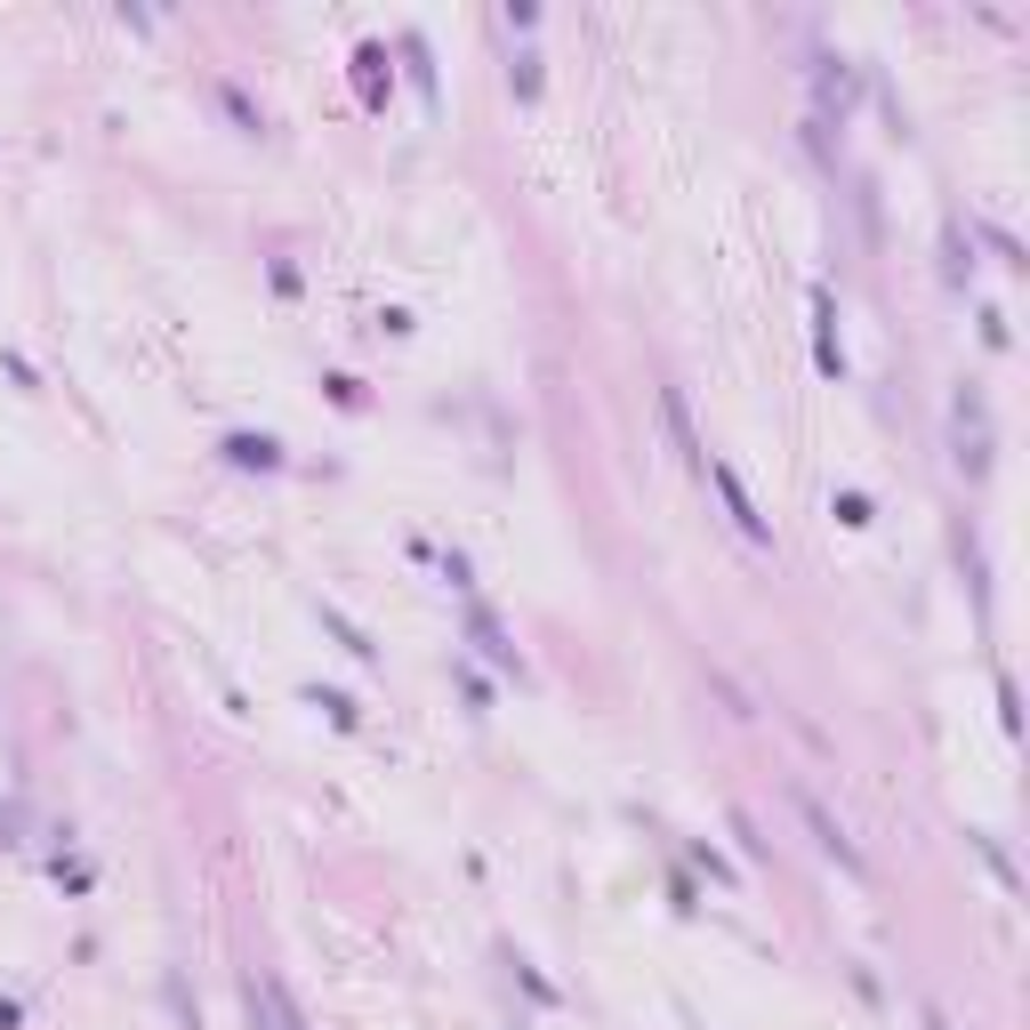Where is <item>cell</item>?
<instances>
[{
  "mask_svg": "<svg viewBox=\"0 0 1030 1030\" xmlns=\"http://www.w3.org/2000/svg\"><path fill=\"white\" fill-rule=\"evenodd\" d=\"M951 459H958V476H966V483L991 476V403H982V387H974V379H966L958 395H951Z\"/></svg>",
  "mask_w": 1030,
  "mask_h": 1030,
  "instance_id": "1",
  "label": "cell"
},
{
  "mask_svg": "<svg viewBox=\"0 0 1030 1030\" xmlns=\"http://www.w3.org/2000/svg\"><path fill=\"white\" fill-rule=\"evenodd\" d=\"M789 806H797V821H806V830H813V846L830 854V861H837V870H846V878H861V870H870V861H861V846L846 837V821H837L830 806H821V797L806 789V781H789Z\"/></svg>",
  "mask_w": 1030,
  "mask_h": 1030,
  "instance_id": "2",
  "label": "cell"
},
{
  "mask_svg": "<svg viewBox=\"0 0 1030 1030\" xmlns=\"http://www.w3.org/2000/svg\"><path fill=\"white\" fill-rule=\"evenodd\" d=\"M700 483L716 491V507H725V524L740 531V540H749V548H773V524H765V515H757V500H749V483H740V476H733L725 459H709V476H700Z\"/></svg>",
  "mask_w": 1030,
  "mask_h": 1030,
  "instance_id": "3",
  "label": "cell"
},
{
  "mask_svg": "<svg viewBox=\"0 0 1030 1030\" xmlns=\"http://www.w3.org/2000/svg\"><path fill=\"white\" fill-rule=\"evenodd\" d=\"M242 998H250V1030H306L291 991H282V974H250V982H242Z\"/></svg>",
  "mask_w": 1030,
  "mask_h": 1030,
  "instance_id": "4",
  "label": "cell"
},
{
  "mask_svg": "<svg viewBox=\"0 0 1030 1030\" xmlns=\"http://www.w3.org/2000/svg\"><path fill=\"white\" fill-rule=\"evenodd\" d=\"M467 645H476V652H483V661H491V669H507V676H524V652H515V645H507V628H500V612H491V604H467Z\"/></svg>",
  "mask_w": 1030,
  "mask_h": 1030,
  "instance_id": "5",
  "label": "cell"
},
{
  "mask_svg": "<svg viewBox=\"0 0 1030 1030\" xmlns=\"http://www.w3.org/2000/svg\"><path fill=\"white\" fill-rule=\"evenodd\" d=\"M661 427H669L676 459H685L692 476H709V451H700V436H692V410H685V387H661Z\"/></svg>",
  "mask_w": 1030,
  "mask_h": 1030,
  "instance_id": "6",
  "label": "cell"
},
{
  "mask_svg": "<svg viewBox=\"0 0 1030 1030\" xmlns=\"http://www.w3.org/2000/svg\"><path fill=\"white\" fill-rule=\"evenodd\" d=\"M813 363L821 379H846V346H837V298L813 282Z\"/></svg>",
  "mask_w": 1030,
  "mask_h": 1030,
  "instance_id": "7",
  "label": "cell"
},
{
  "mask_svg": "<svg viewBox=\"0 0 1030 1030\" xmlns=\"http://www.w3.org/2000/svg\"><path fill=\"white\" fill-rule=\"evenodd\" d=\"M387 89H395V65H387V40H363L355 49V97L370 113H387Z\"/></svg>",
  "mask_w": 1030,
  "mask_h": 1030,
  "instance_id": "8",
  "label": "cell"
},
{
  "mask_svg": "<svg viewBox=\"0 0 1030 1030\" xmlns=\"http://www.w3.org/2000/svg\"><path fill=\"white\" fill-rule=\"evenodd\" d=\"M218 451H225V467H250V476H274V467H282V443L258 436V427H234Z\"/></svg>",
  "mask_w": 1030,
  "mask_h": 1030,
  "instance_id": "9",
  "label": "cell"
},
{
  "mask_svg": "<svg viewBox=\"0 0 1030 1030\" xmlns=\"http://www.w3.org/2000/svg\"><path fill=\"white\" fill-rule=\"evenodd\" d=\"M395 57H403V73H410V89H419V106H427V113H436V106H443V97H436V65H427V40H419V33H403V40H395Z\"/></svg>",
  "mask_w": 1030,
  "mask_h": 1030,
  "instance_id": "10",
  "label": "cell"
},
{
  "mask_svg": "<svg viewBox=\"0 0 1030 1030\" xmlns=\"http://www.w3.org/2000/svg\"><path fill=\"white\" fill-rule=\"evenodd\" d=\"M942 282H951V291H966V282H974V242H966L958 218L942 225Z\"/></svg>",
  "mask_w": 1030,
  "mask_h": 1030,
  "instance_id": "11",
  "label": "cell"
},
{
  "mask_svg": "<svg viewBox=\"0 0 1030 1030\" xmlns=\"http://www.w3.org/2000/svg\"><path fill=\"white\" fill-rule=\"evenodd\" d=\"M218 106H225V121H234L242 137H258V130H266V106H258L250 89H242V81H218Z\"/></svg>",
  "mask_w": 1030,
  "mask_h": 1030,
  "instance_id": "12",
  "label": "cell"
},
{
  "mask_svg": "<svg viewBox=\"0 0 1030 1030\" xmlns=\"http://www.w3.org/2000/svg\"><path fill=\"white\" fill-rule=\"evenodd\" d=\"M298 700H306V709H322L339 733H363V709H355L346 692H331V685H298Z\"/></svg>",
  "mask_w": 1030,
  "mask_h": 1030,
  "instance_id": "13",
  "label": "cell"
},
{
  "mask_svg": "<svg viewBox=\"0 0 1030 1030\" xmlns=\"http://www.w3.org/2000/svg\"><path fill=\"white\" fill-rule=\"evenodd\" d=\"M315 621H322V628H331V636H339V645H346V652H355V661H379V645H370V636H363L355 621H346V612H339V604H315Z\"/></svg>",
  "mask_w": 1030,
  "mask_h": 1030,
  "instance_id": "14",
  "label": "cell"
},
{
  "mask_svg": "<svg viewBox=\"0 0 1030 1030\" xmlns=\"http://www.w3.org/2000/svg\"><path fill=\"white\" fill-rule=\"evenodd\" d=\"M507 966H515V982H524V991L540 998V1006H564V991H555V982H548V974H540L531 958H507Z\"/></svg>",
  "mask_w": 1030,
  "mask_h": 1030,
  "instance_id": "15",
  "label": "cell"
},
{
  "mask_svg": "<svg viewBox=\"0 0 1030 1030\" xmlns=\"http://www.w3.org/2000/svg\"><path fill=\"white\" fill-rule=\"evenodd\" d=\"M322 395H331L339 410H363L370 395H363V379H346V370H322Z\"/></svg>",
  "mask_w": 1030,
  "mask_h": 1030,
  "instance_id": "16",
  "label": "cell"
},
{
  "mask_svg": "<svg viewBox=\"0 0 1030 1030\" xmlns=\"http://www.w3.org/2000/svg\"><path fill=\"white\" fill-rule=\"evenodd\" d=\"M830 515H837V524H854V531H861V524H870L878 507H870V491H837V500H830Z\"/></svg>",
  "mask_w": 1030,
  "mask_h": 1030,
  "instance_id": "17",
  "label": "cell"
},
{
  "mask_svg": "<svg viewBox=\"0 0 1030 1030\" xmlns=\"http://www.w3.org/2000/svg\"><path fill=\"white\" fill-rule=\"evenodd\" d=\"M507 81H515V97H524V106H531V97H540V57H515V65H507Z\"/></svg>",
  "mask_w": 1030,
  "mask_h": 1030,
  "instance_id": "18",
  "label": "cell"
},
{
  "mask_svg": "<svg viewBox=\"0 0 1030 1030\" xmlns=\"http://www.w3.org/2000/svg\"><path fill=\"white\" fill-rule=\"evenodd\" d=\"M436 564H443V580H451V588H459V596H476V564H467V555H459V548H443V555H436Z\"/></svg>",
  "mask_w": 1030,
  "mask_h": 1030,
  "instance_id": "19",
  "label": "cell"
},
{
  "mask_svg": "<svg viewBox=\"0 0 1030 1030\" xmlns=\"http://www.w3.org/2000/svg\"><path fill=\"white\" fill-rule=\"evenodd\" d=\"M49 870H57V885H65V894H89V878H97V870H89V861H73V854H57V861H49Z\"/></svg>",
  "mask_w": 1030,
  "mask_h": 1030,
  "instance_id": "20",
  "label": "cell"
},
{
  "mask_svg": "<svg viewBox=\"0 0 1030 1030\" xmlns=\"http://www.w3.org/2000/svg\"><path fill=\"white\" fill-rule=\"evenodd\" d=\"M733 837H740V854H749V861H765V837H757V821L740 813V806H733Z\"/></svg>",
  "mask_w": 1030,
  "mask_h": 1030,
  "instance_id": "21",
  "label": "cell"
},
{
  "mask_svg": "<svg viewBox=\"0 0 1030 1030\" xmlns=\"http://www.w3.org/2000/svg\"><path fill=\"white\" fill-rule=\"evenodd\" d=\"M685 854H692V861H700V870H709V878H733V861H725V854H716V846H709V837H692V846H685Z\"/></svg>",
  "mask_w": 1030,
  "mask_h": 1030,
  "instance_id": "22",
  "label": "cell"
},
{
  "mask_svg": "<svg viewBox=\"0 0 1030 1030\" xmlns=\"http://www.w3.org/2000/svg\"><path fill=\"white\" fill-rule=\"evenodd\" d=\"M982 242H991V250H998L1006 266H1030V258H1022V242H1015V234H1006V225H982Z\"/></svg>",
  "mask_w": 1030,
  "mask_h": 1030,
  "instance_id": "23",
  "label": "cell"
},
{
  "mask_svg": "<svg viewBox=\"0 0 1030 1030\" xmlns=\"http://www.w3.org/2000/svg\"><path fill=\"white\" fill-rule=\"evenodd\" d=\"M998 725H1006V733H1022V692L1006 685V676H998Z\"/></svg>",
  "mask_w": 1030,
  "mask_h": 1030,
  "instance_id": "24",
  "label": "cell"
},
{
  "mask_svg": "<svg viewBox=\"0 0 1030 1030\" xmlns=\"http://www.w3.org/2000/svg\"><path fill=\"white\" fill-rule=\"evenodd\" d=\"M500 25H507V33H531V25H540V9H531V0H507Z\"/></svg>",
  "mask_w": 1030,
  "mask_h": 1030,
  "instance_id": "25",
  "label": "cell"
},
{
  "mask_svg": "<svg viewBox=\"0 0 1030 1030\" xmlns=\"http://www.w3.org/2000/svg\"><path fill=\"white\" fill-rule=\"evenodd\" d=\"M974 854H982V861H991V870H998V885H1006V894H1015V861H1006V854L991 846V837H974Z\"/></svg>",
  "mask_w": 1030,
  "mask_h": 1030,
  "instance_id": "26",
  "label": "cell"
},
{
  "mask_svg": "<svg viewBox=\"0 0 1030 1030\" xmlns=\"http://www.w3.org/2000/svg\"><path fill=\"white\" fill-rule=\"evenodd\" d=\"M459 692H467V709H491V685H483L476 669H459Z\"/></svg>",
  "mask_w": 1030,
  "mask_h": 1030,
  "instance_id": "27",
  "label": "cell"
},
{
  "mask_svg": "<svg viewBox=\"0 0 1030 1030\" xmlns=\"http://www.w3.org/2000/svg\"><path fill=\"white\" fill-rule=\"evenodd\" d=\"M25 1022V998H0V1030H16Z\"/></svg>",
  "mask_w": 1030,
  "mask_h": 1030,
  "instance_id": "28",
  "label": "cell"
},
{
  "mask_svg": "<svg viewBox=\"0 0 1030 1030\" xmlns=\"http://www.w3.org/2000/svg\"><path fill=\"white\" fill-rule=\"evenodd\" d=\"M918 1022H925V1030H951V1022H942V1006H934V998L918 1006Z\"/></svg>",
  "mask_w": 1030,
  "mask_h": 1030,
  "instance_id": "29",
  "label": "cell"
},
{
  "mask_svg": "<svg viewBox=\"0 0 1030 1030\" xmlns=\"http://www.w3.org/2000/svg\"><path fill=\"white\" fill-rule=\"evenodd\" d=\"M692 1030H700V1022H692Z\"/></svg>",
  "mask_w": 1030,
  "mask_h": 1030,
  "instance_id": "30",
  "label": "cell"
}]
</instances>
